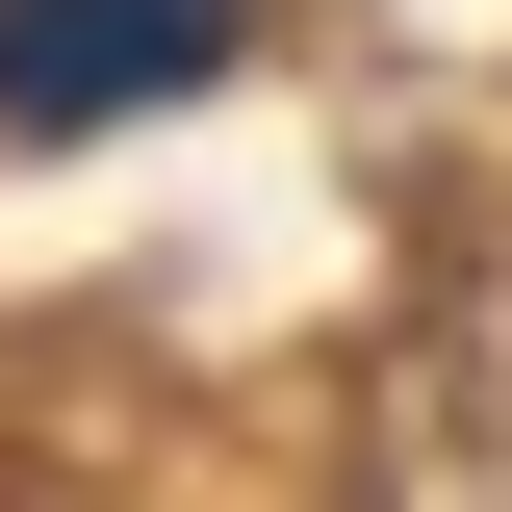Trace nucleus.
<instances>
[{"label":"nucleus","mask_w":512,"mask_h":512,"mask_svg":"<svg viewBox=\"0 0 512 512\" xmlns=\"http://www.w3.org/2000/svg\"><path fill=\"white\" fill-rule=\"evenodd\" d=\"M231 52V0H0V103L26 128H103V103H180Z\"/></svg>","instance_id":"1"}]
</instances>
